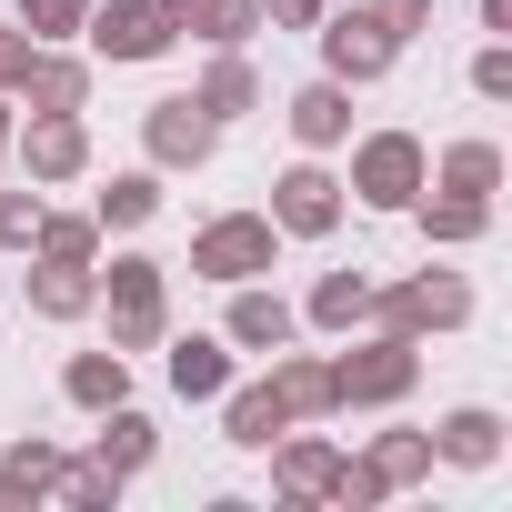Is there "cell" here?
I'll return each instance as SVG.
<instances>
[{
  "label": "cell",
  "mask_w": 512,
  "mask_h": 512,
  "mask_svg": "<svg viewBox=\"0 0 512 512\" xmlns=\"http://www.w3.org/2000/svg\"><path fill=\"white\" fill-rule=\"evenodd\" d=\"M101 302H111V352H161V332H171V262L121 251L101 272Z\"/></svg>",
  "instance_id": "1"
},
{
  "label": "cell",
  "mask_w": 512,
  "mask_h": 512,
  "mask_svg": "<svg viewBox=\"0 0 512 512\" xmlns=\"http://www.w3.org/2000/svg\"><path fill=\"white\" fill-rule=\"evenodd\" d=\"M372 332H402V342H422V332H462L472 322V282L462 272H412V282H372V312H362Z\"/></svg>",
  "instance_id": "2"
},
{
  "label": "cell",
  "mask_w": 512,
  "mask_h": 512,
  "mask_svg": "<svg viewBox=\"0 0 512 512\" xmlns=\"http://www.w3.org/2000/svg\"><path fill=\"white\" fill-rule=\"evenodd\" d=\"M412 382H422V342L372 332L362 352L332 362V412H392V402H412Z\"/></svg>",
  "instance_id": "3"
},
{
  "label": "cell",
  "mask_w": 512,
  "mask_h": 512,
  "mask_svg": "<svg viewBox=\"0 0 512 512\" xmlns=\"http://www.w3.org/2000/svg\"><path fill=\"white\" fill-rule=\"evenodd\" d=\"M422 181H432V151H422L412 131H362V141H352V181H342V191H352L362 211H412Z\"/></svg>",
  "instance_id": "4"
},
{
  "label": "cell",
  "mask_w": 512,
  "mask_h": 512,
  "mask_svg": "<svg viewBox=\"0 0 512 512\" xmlns=\"http://www.w3.org/2000/svg\"><path fill=\"white\" fill-rule=\"evenodd\" d=\"M272 262H282L272 211H221V221H201V231H191V272H201V282H221V292H231V282H262Z\"/></svg>",
  "instance_id": "5"
},
{
  "label": "cell",
  "mask_w": 512,
  "mask_h": 512,
  "mask_svg": "<svg viewBox=\"0 0 512 512\" xmlns=\"http://www.w3.org/2000/svg\"><path fill=\"white\" fill-rule=\"evenodd\" d=\"M312 41H322V81H342V91H362V81H382L402 61V41L372 21V0H362V11H322Z\"/></svg>",
  "instance_id": "6"
},
{
  "label": "cell",
  "mask_w": 512,
  "mask_h": 512,
  "mask_svg": "<svg viewBox=\"0 0 512 512\" xmlns=\"http://www.w3.org/2000/svg\"><path fill=\"white\" fill-rule=\"evenodd\" d=\"M81 41H91V61H161L181 41V21H171V0H91Z\"/></svg>",
  "instance_id": "7"
},
{
  "label": "cell",
  "mask_w": 512,
  "mask_h": 512,
  "mask_svg": "<svg viewBox=\"0 0 512 512\" xmlns=\"http://www.w3.org/2000/svg\"><path fill=\"white\" fill-rule=\"evenodd\" d=\"M211 151H221V121H211L191 91H171V101L141 111V161H151V171H211Z\"/></svg>",
  "instance_id": "8"
},
{
  "label": "cell",
  "mask_w": 512,
  "mask_h": 512,
  "mask_svg": "<svg viewBox=\"0 0 512 512\" xmlns=\"http://www.w3.org/2000/svg\"><path fill=\"white\" fill-rule=\"evenodd\" d=\"M342 201H352V191H342L322 161H292V171L272 181V231H282V241H332V231H342Z\"/></svg>",
  "instance_id": "9"
},
{
  "label": "cell",
  "mask_w": 512,
  "mask_h": 512,
  "mask_svg": "<svg viewBox=\"0 0 512 512\" xmlns=\"http://www.w3.org/2000/svg\"><path fill=\"white\" fill-rule=\"evenodd\" d=\"M11 151H21V171H31L41 191L91 171V131H81V111H31V121H11Z\"/></svg>",
  "instance_id": "10"
},
{
  "label": "cell",
  "mask_w": 512,
  "mask_h": 512,
  "mask_svg": "<svg viewBox=\"0 0 512 512\" xmlns=\"http://www.w3.org/2000/svg\"><path fill=\"white\" fill-rule=\"evenodd\" d=\"M11 101H21V111H81V101H91V61H71L61 41H31Z\"/></svg>",
  "instance_id": "11"
},
{
  "label": "cell",
  "mask_w": 512,
  "mask_h": 512,
  "mask_svg": "<svg viewBox=\"0 0 512 512\" xmlns=\"http://www.w3.org/2000/svg\"><path fill=\"white\" fill-rule=\"evenodd\" d=\"M332 482H342V452L292 422V432L272 442V492H282V502H332Z\"/></svg>",
  "instance_id": "12"
},
{
  "label": "cell",
  "mask_w": 512,
  "mask_h": 512,
  "mask_svg": "<svg viewBox=\"0 0 512 512\" xmlns=\"http://www.w3.org/2000/svg\"><path fill=\"white\" fill-rule=\"evenodd\" d=\"M292 332H302V312H292L272 282H231V322H221L231 352H282Z\"/></svg>",
  "instance_id": "13"
},
{
  "label": "cell",
  "mask_w": 512,
  "mask_h": 512,
  "mask_svg": "<svg viewBox=\"0 0 512 512\" xmlns=\"http://www.w3.org/2000/svg\"><path fill=\"white\" fill-rule=\"evenodd\" d=\"M282 432H292V402L272 392V372H262V382H231V392H221V442H241V452H272Z\"/></svg>",
  "instance_id": "14"
},
{
  "label": "cell",
  "mask_w": 512,
  "mask_h": 512,
  "mask_svg": "<svg viewBox=\"0 0 512 512\" xmlns=\"http://www.w3.org/2000/svg\"><path fill=\"white\" fill-rule=\"evenodd\" d=\"M282 121H292L302 151H342V141H352V91H342V81H302V91L282 101Z\"/></svg>",
  "instance_id": "15"
},
{
  "label": "cell",
  "mask_w": 512,
  "mask_h": 512,
  "mask_svg": "<svg viewBox=\"0 0 512 512\" xmlns=\"http://www.w3.org/2000/svg\"><path fill=\"white\" fill-rule=\"evenodd\" d=\"M432 462H462V472H492L502 462V412L492 402H462L432 422Z\"/></svg>",
  "instance_id": "16"
},
{
  "label": "cell",
  "mask_w": 512,
  "mask_h": 512,
  "mask_svg": "<svg viewBox=\"0 0 512 512\" xmlns=\"http://www.w3.org/2000/svg\"><path fill=\"white\" fill-rule=\"evenodd\" d=\"M91 422H101V442H91V462H101V472H121V482H131V472H151V452H161V422H151V412L111 402V412H91Z\"/></svg>",
  "instance_id": "17"
},
{
  "label": "cell",
  "mask_w": 512,
  "mask_h": 512,
  "mask_svg": "<svg viewBox=\"0 0 512 512\" xmlns=\"http://www.w3.org/2000/svg\"><path fill=\"white\" fill-rule=\"evenodd\" d=\"M61 462H71L61 442H31V432H21L11 452H0V512H31V502H51V482H61Z\"/></svg>",
  "instance_id": "18"
},
{
  "label": "cell",
  "mask_w": 512,
  "mask_h": 512,
  "mask_svg": "<svg viewBox=\"0 0 512 512\" xmlns=\"http://www.w3.org/2000/svg\"><path fill=\"white\" fill-rule=\"evenodd\" d=\"M101 302V262H31V312L41 322H81Z\"/></svg>",
  "instance_id": "19"
},
{
  "label": "cell",
  "mask_w": 512,
  "mask_h": 512,
  "mask_svg": "<svg viewBox=\"0 0 512 512\" xmlns=\"http://www.w3.org/2000/svg\"><path fill=\"white\" fill-rule=\"evenodd\" d=\"M171 392L181 402H221L231 392V342L221 332H181L171 342Z\"/></svg>",
  "instance_id": "20"
},
{
  "label": "cell",
  "mask_w": 512,
  "mask_h": 512,
  "mask_svg": "<svg viewBox=\"0 0 512 512\" xmlns=\"http://www.w3.org/2000/svg\"><path fill=\"white\" fill-rule=\"evenodd\" d=\"M422 191H462V201H492L502 191V141H452L442 161H432V181Z\"/></svg>",
  "instance_id": "21"
},
{
  "label": "cell",
  "mask_w": 512,
  "mask_h": 512,
  "mask_svg": "<svg viewBox=\"0 0 512 512\" xmlns=\"http://www.w3.org/2000/svg\"><path fill=\"white\" fill-rule=\"evenodd\" d=\"M412 211H422V241H432V251H472V241L492 231V201H462V191H422Z\"/></svg>",
  "instance_id": "22"
},
{
  "label": "cell",
  "mask_w": 512,
  "mask_h": 512,
  "mask_svg": "<svg viewBox=\"0 0 512 512\" xmlns=\"http://www.w3.org/2000/svg\"><path fill=\"white\" fill-rule=\"evenodd\" d=\"M61 392H71L81 412L131 402V352H71V362H61Z\"/></svg>",
  "instance_id": "23"
},
{
  "label": "cell",
  "mask_w": 512,
  "mask_h": 512,
  "mask_svg": "<svg viewBox=\"0 0 512 512\" xmlns=\"http://www.w3.org/2000/svg\"><path fill=\"white\" fill-rule=\"evenodd\" d=\"M272 392L292 402V422H322V412H332V362L282 342V352H272Z\"/></svg>",
  "instance_id": "24"
},
{
  "label": "cell",
  "mask_w": 512,
  "mask_h": 512,
  "mask_svg": "<svg viewBox=\"0 0 512 512\" xmlns=\"http://www.w3.org/2000/svg\"><path fill=\"white\" fill-rule=\"evenodd\" d=\"M362 472L382 482V502H392V492H412V482H432V432H372Z\"/></svg>",
  "instance_id": "25"
},
{
  "label": "cell",
  "mask_w": 512,
  "mask_h": 512,
  "mask_svg": "<svg viewBox=\"0 0 512 512\" xmlns=\"http://www.w3.org/2000/svg\"><path fill=\"white\" fill-rule=\"evenodd\" d=\"M211 121H241V111H262V71H251L241 51H211V71H201V91H191Z\"/></svg>",
  "instance_id": "26"
},
{
  "label": "cell",
  "mask_w": 512,
  "mask_h": 512,
  "mask_svg": "<svg viewBox=\"0 0 512 512\" xmlns=\"http://www.w3.org/2000/svg\"><path fill=\"white\" fill-rule=\"evenodd\" d=\"M151 211H161V171H151V161H141V171H111V191L91 201V221H101V231H141Z\"/></svg>",
  "instance_id": "27"
},
{
  "label": "cell",
  "mask_w": 512,
  "mask_h": 512,
  "mask_svg": "<svg viewBox=\"0 0 512 512\" xmlns=\"http://www.w3.org/2000/svg\"><path fill=\"white\" fill-rule=\"evenodd\" d=\"M31 251H41V262H101V221H91V211H51V201H41Z\"/></svg>",
  "instance_id": "28"
},
{
  "label": "cell",
  "mask_w": 512,
  "mask_h": 512,
  "mask_svg": "<svg viewBox=\"0 0 512 512\" xmlns=\"http://www.w3.org/2000/svg\"><path fill=\"white\" fill-rule=\"evenodd\" d=\"M362 312H372V282H362V272H322V282H312V302H302V322H312V332H352Z\"/></svg>",
  "instance_id": "29"
},
{
  "label": "cell",
  "mask_w": 512,
  "mask_h": 512,
  "mask_svg": "<svg viewBox=\"0 0 512 512\" xmlns=\"http://www.w3.org/2000/svg\"><path fill=\"white\" fill-rule=\"evenodd\" d=\"M51 502H71V512H121V472H101V462L81 452V462H61Z\"/></svg>",
  "instance_id": "30"
},
{
  "label": "cell",
  "mask_w": 512,
  "mask_h": 512,
  "mask_svg": "<svg viewBox=\"0 0 512 512\" xmlns=\"http://www.w3.org/2000/svg\"><path fill=\"white\" fill-rule=\"evenodd\" d=\"M81 21H91V0H21L31 41H81Z\"/></svg>",
  "instance_id": "31"
},
{
  "label": "cell",
  "mask_w": 512,
  "mask_h": 512,
  "mask_svg": "<svg viewBox=\"0 0 512 512\" xmlns=\"http://www.w3.org/2000/svg\"><path fill=\"white\" fill-rule=\"evenodd\" d=\"M31 221H41V181H31V191L0 181V251H31Z\"/></svg>",
  "instance_id": "32"
},
{
  "label": "cell",
  "mask_w": 512,
  "mask_h": 512,
  "mask_svg": "<svg viewBox=\"0 0 512 512\" xmlns=\"http://www.w3.org/2000/svg\"><path fill=\"white\" fill-rule=\"evenodd\" d=\"M251 31H262V0H221V11H211V31H201V41H211V51H241Z\"/></svg>",
  "instance_id": "33"
},
{
  "label": "cell",
  "mask_w": 512,
  "mask_h": 512,
  "mask_svg": "<svg viewBox=\"0 0 512 512\" xmlns=\"http://www.w3.org/2000/svg\"><path fill=\"white\" fill-rule=\"evenodd\" d=\"M472 91L482 101H512V41H482L472 51Z\"/></svg>",
  "instance_id": "34"
},
{
  "label": "cell",
  "mask_w": 512,
  "mask_h": 512,
  "mask_svg": "<svg viewBox=\"0 0 512 512\" xmlns=\"http://www.w3.org/2000/svg\"><path fill=\"white\" fill-rule=\"evenodd\" d=\"M372 21H382L392 41H422V31H432V0H372Z\"/></svg>",
  "instance_id": "35"
},
{
  "label": "cell",
  "mask_w": 512,
  "mask_h": 512,
  "mask_svg": "<svg viewBox=\"0 0 512 512\" xmlns=\"http://www.w3.org/2000/svg\"><path fill=\"white\" fill-rule=\"evenodd\" d=\"M322 11H332V0H262V21H272V31H312Z\"/></svg>",
  "instance_id": "36"
},
{
  "label": "cell",
  "mask_w": 512,
  "mask_h": 512,
  "mask_svg": "<svg viewBox=\"0 0 512 512\" xmlns=\"http://www.w3.org/2000/svg\"><path fill=\"white\" fill-rule=\"evenodd\" d=\"M21 61H31V31H0V91L21 81Z\"/></svg>",
  "instance_id": "37"
},
{
  "label": "cell",
  "mask_w": 512,
  "mask_h": 512,
  "mask_svg": "<svg viewBox=\"0 0 512 512\" xmlns=\"http://www.w3.org/2000/svg\"><path fill=\"white\" fill-rule=\"evenodd\" d=\"M211 11H221V0H171V21H181V31H191V41H201V31H211Z\"/></svg>",
  "instance_id": "38"
},
{
  "label": "cell",
  "mask_w": 512,
  "mask_h": 512,
  "mask_svg": "<svg viewBox=\"0 0 512 512\" xmlns=\"http://www.w3.org/2000/svg\"><path fill=\"white\" fill-rule=\"evenodd\" d=\"M482 31H492V41H512V0H482Z\"/></svg>",
  "instance_id": "39"
},
{
  "label": "cell",
  "mask_w": 512,
  "mask_h": 512,
  "mask_svg": "<svg viewBox=\"0 0 512 512\" xmlns=\"http://www.w3.org/2000/svg\"><path fill=\"white\" fill-rule=\"evenodd\" d=\"M0 161H11V141H0Z\"/></svg>",
  "instance_id": "40"
}]
</instances>
